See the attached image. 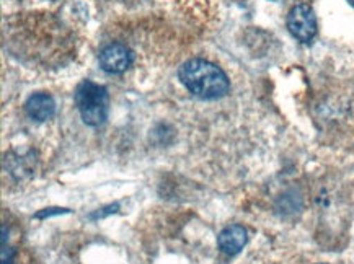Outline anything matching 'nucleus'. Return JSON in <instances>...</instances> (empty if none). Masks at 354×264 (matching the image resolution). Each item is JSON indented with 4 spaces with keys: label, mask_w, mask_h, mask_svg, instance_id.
<instances>
[{
    "label": "nucleus",
    "mask_w": 354,
    "mask_h": 264,
    "mask_svg": "<svg viewBox=\"0 0 354 264\" xmlns=\"http://www.w3.org/2000/svg\"><path fill=\"white\" fill-rule=\"evenodd\" d=\"M178 79L189 93L203 100L222 98L230 86L225 72L204 59L185 62L178 70Z\"/></svg>",
    "instance_id": "f257e3e1"
},
{
    "label": "nucleus",
    "mask_w": 354,
    "mask_h": 264,
    "mask_svg": "<svg viewBox=\"0 0 354 264\" xmlns=\"http://www.w3.org/2000/svg\"><path fill=\"white\" fill-rule=\"evenodd\" d=\"M75 104L85 124L100 126L106 121L110 111V95L103 85L84 80L75 90Z\"/></svg>",
    "instance_id": "f03ea898"
},
{
    "label": "nucleus",
    "mask_w": 354,
    "mask_h": 264,
    "mask_svg": "<svg viewBox=\"0 0 354 264\" xmlns=\"http://www.w3.org/2000/svg\"><path fill=\"white\" fill-rule=\"evenodd\" d=\"M288 28L294 38L301 43H310L317 35V18L312 7L296 6L289 12Z\"/></svg>",
    "instance_id": "7ed1b4c3"
},
{
    "label": "nucleus",
    "mask_w": 354,
    "mask_h": 264,
    "mask_svg": "<svg viewBox=\"0 0 354 264\" xmlns=\"http://www.w3.org/2000/svg\"><path fill=\"white\" fill-rule=\"evenodd\" d=\"M134 61V54L128 46L120 43L108 44L100 53V66L108 74H121L129 69Z\"/></svg>",
    "instance_id": "20e7f679"
},
{
    "label": "nucleus",
    "mask_w": 354,
    "mask_h": 264,
    "mask_svg": "<svg viewBox=\"0 0 354 264\" xmlns=\"http://www.w3.org/2000/svg\"><path fill=\"white\" fill-rule=\"evenodd\" d=\"M25 111L31 120L35 121H48L51 120L56 113V102L51 95L48 93H35L28 98L25 104Z\"/></svg>",
    "instance_id": "39448f33"
},
{
    "label": "nucleus",
    "mask_w": 354,
    "mask_h": 264,
    "mask_svg": "<svg viewBox=\"0 0 354 264\" xmlns=\"http://www.w3.org/2000/svg\"><path fill=\"white\" fill-rule=\"evenodd\" d=\"M247 241H248L247 230H245L242 225L225 227V229L219 234V236H217L219 248L225 254H230V256L242 252L245 245H247Z\"/></svg>",
    "instance_id": "423d86ee"
},
{
    "label": "nucleus",
    "mask_w": 354,
    "mask_h": 264,
    "mask_svg": "<svg viewBox=\"0 0 354 264\" xmlns=\"http://www.w3.org/2000/svg\"><path fill=\"white\" fill-rule=\"evenodd\" d=\"M118 209H120V204H111V206H108L106 209H103V212H98V214H95V216H92V218H103V217H106V216H110V214H115Z\"/></svg>",
    "instance_id": "0eeeda50"
},
{
    "label": "nucleus",
    "mask_w": 354,
    "mask_h": 264,
    "mask_svg": "<svg viewBox=\"0 0 354 264\" xmlns=\"http://www.w3.org/2000/svg\"><path fill=\"white\" fill-rule=\"evenodd\" d=\"M2 264H13V249L2 247Z\"/></svg>",
    "instance_id": "6e6552de"
},
{
    "label": "nucleus",
    "mask_w": 354,
    "mask_h": 264,
    "mask_svg": "<svg viewBox=\"0 0 354 264\" xmlns=\"http://www.w3.org/2000/svg\"><path fill=\"white\" fill-rule=\"evenodd\" d=\"M349 3H351V6H354V0H349Z\"/></svg>",
    "instance_id": "1a4fd4ad"
}]
</instances>
